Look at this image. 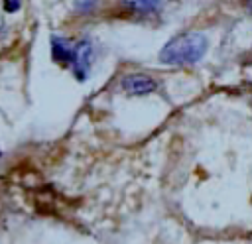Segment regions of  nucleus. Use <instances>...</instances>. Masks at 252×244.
Listing matches in <instances>:
<instances>
[{"mask_svg": "<svg viewBox=\"0 0 252 244\" xmlns=\"http://www.w3.org/2000/svg\"><path fill=\"white\" fill-rule=\"evenodd\" d=\"M126 8H132L134 12H140V14H152V12H158V8L161 6L159 2H124Z\"/></svg>", "mask_w": 252, "mask_h": 244, "instance_id": "obj_5", "label": "nucleus"}, {"mask_svg": "<svg viewBox=\"0 0 252 244\" xmlns=\"http://www.w3.org/2000/svg\"><path fill=\"white\" fill-rule=\"evenodd\" d=\"M207 45L209 43L203 33H181L163 45V49L159 51V59L167 65H189L205 55Z\"/></svg>", "mask_w": 252, "mask_h": 244, "instance_id": "obj_1", "label": "nucleus"}, {"mask_svg": "<svg viewBox=\"0 0 252 244\" xmlns=\"http://www.w3.org/2000/svg\"><path fill=\"white\" fill-rule=\"evenodd\" d=\"M20 6H22L20 2H4V8H6V12H16Z\"/></svg>", "mask_w": 252, "mask_h": 244, "instance_id": "obj_6", "label": "nucleus"}, {"mask_svg": "<svg viewBox=\"0 0 252 244\" xmlns=\"http://www.w3.org/2000/svg\"><path fill=\"white\" fill-rule=\"evenodd\" d=\"M122 89L130 94H148V92L156 91V81L146 77V75L132 73V75H126L122 79Z\"/></svg>", "mask_w": 252, "mask_h": 244, "instance_id": "obj_3", "label": "nucleus"}, {"mask_svg": "<svg viewBox=\"0 0 252 244\" xmlns=\"http://www.w3.org/2000/svg\"><path fill=\"white\" fill-rule=\"evenodd\" d=\"M0 155H2V153H0Z\"/></svg>", "mask_w": 252, "mask_h": 244, "instance_id": "obj_8", "label": "nucleus"}, {"mask_svg": "<svg viewBox=\"0 0 252 244\" xmlns=\"http://www.w3.org/2000/svg\"><path fill=\"white\" fill-rule=\"evenodd\" d=\"M246 8H250V12H252V2H246Z\"/></svg>", "mask_w": 252, "mask_h": 244, "instance_id": "obj_7", "label": "nucleus"}, {"mask_svg": "<svg viewBox=\"0 0 252 244\" xmlns=\"http://www.w3.org/2000/svg\"><path fill=\"white\" fill-rule=\"evenodd\" d=\"M51 55L59 63H71L73 45H69V41L63 39V37H53L51 39Z\"/></svg>", "mask_w": 252, "mask_h": 244, "instance_id": "obj_4", "label": "nucleus"}, {"mask_svg": "<svg viewBox=\"0 0 252 244\" xmlns=\"http://www.w3.org/2000/svg\"><path fill=\"white\" fill-rule=\"evenodd\" d=\"M91 59H93V47L87 39L79 41L77 45H73V57H71V67L73 73L79 81L87 79L89 75V67H91Z\"/></svg>", "mask_w": 252, "mask_h": 244, "instance_id": "obj_2", "label": "nucleus"}]
</instances>
